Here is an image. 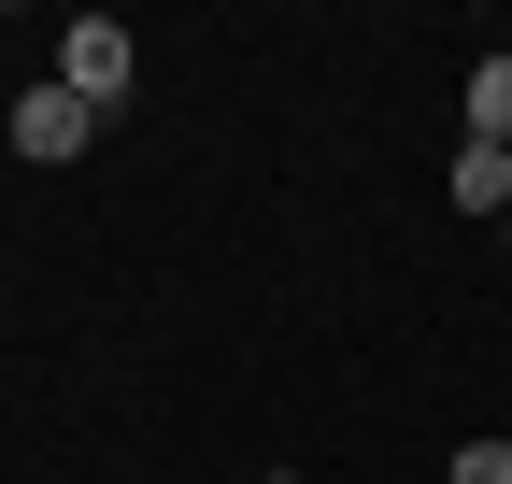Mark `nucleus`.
<instances>
[{"label":"nucleus","instance_id":"nucleus-4","mask_svg":"<svg viewBox=\"0 0 512 484\" xmlns=\"http://www.w3.org/2000/svg\"><path fill=\"white\" fill-rule=\"evenodd\" d=\"M456 214H512V157H498V143L456 157Z\"/></svg>","mask_w":512,"mask_h":484},{"label":"nucleus","instance_id":"nucleus-2","mask_svg":"<svg viewBox=\"0 0 512 484\" xmlns=\"http://www.w3.org/2000/svg\"><path fill=\"white\" fill-rule=\"evenodd\" d=\"M86 129H100V114H86L72 86H29V100H15V157H86Z\"/></svg>","mask_w":512,"mask_h":484},{"label":"nucleus","instance_id":"nucleus-1","mask_svg":"<svg viewBox=\"0 0 512 484\" xmlns=\"http://www.w3.org/2000/svg\"><path fill=\"white\" fill-rule=\"evenodd\" d=\"M57 86H72L86 114H114L128 100V29L114 15H72V29H57Z\"/></svg>","mask_w":512,"mask_h":484},{"label":"nucleus","instance_id":"nucleus-5","mask_svg":"<svg viewBox=\"0 0 512 484\" xmlns=\"http://www.w3.org/2000/svg\"><path fill=\"white\" fill-rule=\"evenodd\" d=\"M271 484H299V470H271Z\"/></svg>","mask_w":512,"mask_h":484},{"label":"nucleus","instance_id":"nucleus-3","mask_svg":"<svg viewBox=\"0 0 512 484\" xmlns=\"http://www.w3.org/2000/svg\"><path fill=\"white\" fill-rule=\"evenodd\" d=\"M470 143L512 157V57H470Z\"/></svg>","mask_w":512,"mask_h":484}]
</instances>
